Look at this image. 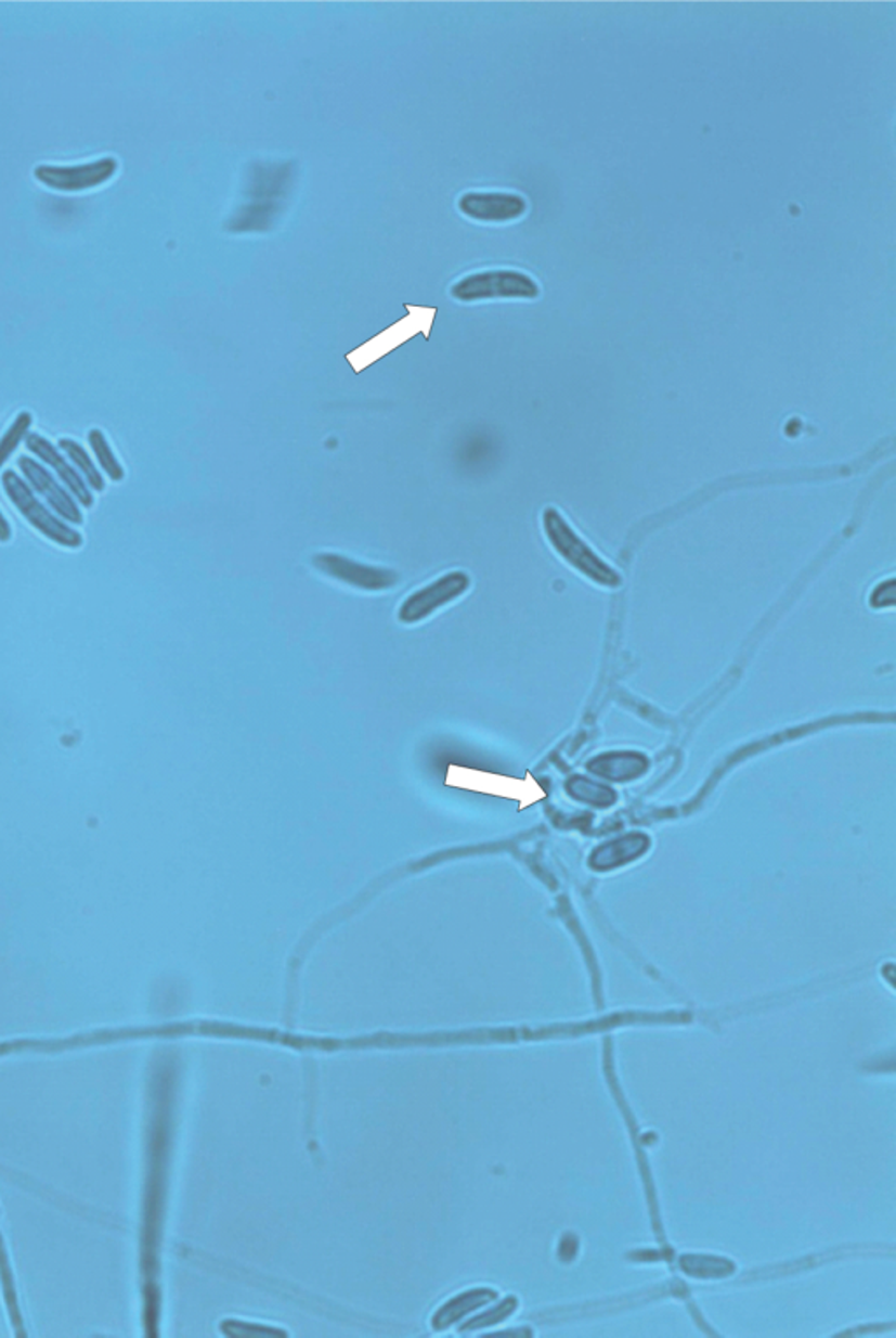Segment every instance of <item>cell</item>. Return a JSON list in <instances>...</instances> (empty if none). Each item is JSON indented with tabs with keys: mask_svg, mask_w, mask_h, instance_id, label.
I'll return each instance as SVG.
<instances>
[{
	"mask_svg": "<svg viewBox=\"0 0 896 1338\" xmlns=\"http://www.w3.org/2000/svg\"><path fill=\"white\" fill-rule=\"evenodd\" d=\"M293 181V164H256L250 167L246 193L249 202L284 204V196L291 190Z\"/></svg>",
	"mask_w": 896,
	"mask_h": 1338,
	"instance_id": "8",
	"label": "cell"
},
{
	"mask_svg": "<svg viewBox=\"0 0 896 1338\" xmlns=\"http://www.w3.org/2000/svg\"><path fill=\"white\" fill-rule=\"evenodd\" d=\"M118 172V159L113 156L95 159L90 164L39 165L34 170L37 181L60 192H82L90 188L101 186Z\"/></svg>",
	"mask_w": 896,
	"mask_h": 1338,
	"instance_id": "6",
	"label": "cell"
},
{
	"mask_svg": "<svg viewBox=\"0 0 896 1338\" xmlns=\"http://www.w3.org/2000/svg\"><path fill=\"white\" fill-rule=\"evenodd\" d=\"M543 523H545V533L551 545L556 546L560 556L579 569L580 574L587 575L588 579L596 580L606 588L619 586V575L614 574L605 561L599 559V556L592 552L590 546L580 540L579 535L573 533V529L569 528L556 511L551 509L545 511Z\"/></svg>",
	"mask_w": 896,
	"mask_h": 1338,
	"instance_id": "1",
	"label": "cell"
},
{
	"mask_svg": "<svg viewBox=\"0 0 896 1338\" xmlns=\"http://www.w3.org/2000/svg\"><path fill=\"white\" fill-rule=\"evenodd\" d=\"M647 836L641 834H633V836H624V838L614 839V841L606 842L602 847L597 848L596 853L592 855L590 864L594 870L606 871L624 865L625 862L634 861L641 855L642 851L647 850Z\"/></svg>",
	"mask_w": 896,
	"mask_h": 1338,
	"instance_id": "11",
	"label": "cell"
},
{
	"mask_svg": "<svg viewBox=\"0 0 896 1338\" xmlns=\"http://www.w3.org/2000/svg\"><path fill=\"white\" fill-rule=\"evenodd\" d=\"M314 565L319 571H323L332 579L347 583L351 588L361 589V591H386V589L394 588L400 580V575L394 569L364 565L351 557L333 554V552H323L314 556Z\"/></svg>",
	"mask_w": 896,
	"mask_h": 1338,
	"instance_id": "4",
	"label": "cell"
},
{
	"mask_svg": "<svg viewBox=\"0 0 896 1338\" xmlns=\"http://www.w3.org/2000/svg\"><path fill=\"white\" fill-rule=\"evenodd\" d=\"M283 207L284 204L249 202L235 210V215L228 221V230L233 233L267 232L277 221Z\"/></svg>",
	"mask_w": 896,
	"mask_h": 1338,
	"instance_id": "12",
	"label": "cell"
},
{
	"mask_svg": "<svg viewBox=\"0 0 896 1338\" xmlns=\"http://www.w3.org/2000/svg\"><path fill=\"white\" fill-rule=\"evenodd\" d=\"M27 449L28 451H33L34 454L39 455V458L44 461L46 465H50L51 468L55 469L59 477L64 480L65 486L70 489L74 497L78 498V501L82 506L90 509V506L93 505V497H91L90 491H88L87 486H85V480H82V478L76 474V469L68 465L67 461H65L64 458L56 452L55 446H53L48 438L41 437V435H37V433L28 435Z\"/></svg>",
	"mask_w": 896,
	"mask_h": 1338,
	"instance_id": "10",
	"label": "cell"
},
{
	"mask_svg": "<svg viewBox=\"0 0 896 1338\" xmlns=\"http://www.w3.org/2000/svg\"><path fill=\"white\" fill-rule=\"evenodd\" d=\"M60 447L67 452V455L70 460H73L74 465L78 466L82 477L87 478V483L90 484V488H93L99 492L104 491V480H102L101 474H99L96 466L93 465V461L90 460L88 452L85 451L78 442L70 440V438H62V440H60Z\"/></svg>",
	"mask_w": 896,
	"mask_h": 1338,
	"instance_id": "14",
	"label": "cell"
},
{
	"mask_svg": "<svg viewBox=\"0 0 896 1338\" xmlns=\"http://www.w3.org/2000/svg\"><path fill=\"white\" fill-rule=\"evenodd\" d=\"M469 586H471V579L465 571H451V574L443 575L440 579L406 597L398 612V617L403 625H415V622L428 619L429 615L440 610L442 606L463 596Z\"/></svg>",
	"mask_w": 896,
	"mask_h": 1338,
	"instance_id": "5",
	"label": "cell"
},
{
	"mask_svg": "<svg viewBox=\"0 0 896 1338\" xmlns=\"http://www.w3.org/2000/svg\"><path fill=\"white\" fill-rule=\"evenodd\" d=\"M18 465L25 477L28 478V483L33 484V488H36V491L41 492L56 514L62 515L64 519L70 520V523L82 524V515L78 505L74 503L73 498L68 497L67 491L60 488L55 478L51 477L48 469L42 468L39 463L30 460V458H25V455L20 458Z\"/></svg>",
	"mask_w": 896,
	"mask_h": 1338,
	"instance_id": "9",
	"label": "cell"
},
{
	"mask_svg": "<svg viewBox=\"0 0 896 1338\" xmlns=\"http://www.w3.org/2000/svg\"><path fill=\"white\" fill-rule=\"evenodd\" d=\"M2 486H4L5 494L13 501V505L22 512L23 517L33 524L39 533L50 538L51 542L68 546V549L81 546V535L65 526L62 520L56 519L55 515L51 514L42 505L41 501L34 497V492L30 491V488H28L27 484L23 483L18 475L8 469L2 475Z\"/></svg>",
	"mask_w": 896,
	"mask_h": 1338,
	"instance_id": "3",
	"label": "cell"
},
{
	"mask_svg": "<svg viewBox=\"0 0 896 1338\" xmlns=\"http://www.w3.org/2000/svg\"><path fill=\"white\" fill-rule=\"evenodd\" d=\"M540 284L519 270H488L471 273L452 286V296L459 301L489 298H536Z\"/></svg>",
	"mask_w": 896,
	"mask_h": 1338,
	"instance_id": "2",
	"label": "cell"
},
{
	"mask_svg": "<svg viewBox=\"0 0 896 1338\" xmlns=\"http://www.w3.org/2000/svg\"><path fill=\"white\" fill-rule=\"evenodd\" d=\"M11 538L10 523L4 519V515L0 512V542H8Z\"/></svg>",
	"mask_w": 896,
	"mask_h": 1338,
	"instance_id": "18",
	"label": "cell"
},
{
	"mask_svg": "<svg viewBox=\"0 0 896 1338\" xmlns=\"http://www.w3.org/2000/svg\"><path fill=\"white\" fill-rule=\"evenodd\" d=\"M30 426H33V415L28 414V412H22V414L16 417V421L11 424V428L8 429L4 438L0 440V466L4 465L5 461L10 460L11 454L16 451V447H18L20 442H22L23 438H25V435H27Z\"/></svg>",
	"mask_w": 896,
	"mask_h": 1338,
	"instance_id": "17",
	"label": "cell"
},
{
	"mask_svg": "<svg viewBox=\"0 0 896 1338\" xmlns=\"http://www.w3.org/2000/svg\"><path fill=\"white\" fill-rule=\"evenodd\" d=\"M88 440H90L91 449L95 452L96 460L101 463L105 474L109 475L113 480H121V478L125 477L124 466L119 465L118 460H116V455H114V452L111 451L109 443L105 440L104 433L99 432V429H93V432L90 433Z\"/></svg>",
	"mask_w": 896,
	"mask_h": 1338,
	"instance_id": "16",
	"label": "cell"
},
{
	"mask_svg": "<svg viewBox=\"0 0 896 1338\" xmlns=\"http://www.w3.org/2000/svg\"><path fill=\"white\" fill-rule=\"evenodd\" d=\"M459 210L483 223H506L525 215L528 202L517 193L471 192L459 198Z\"/></svg>",
	"mask_w": 896,
	"mask_h": 1338,
	"instance_id": "7",
	"label": "cell"
},
{
	"mask_svg": "<svg viewBox=\"0 0 896 1338\" xmlns=\"http://www.w3.org/2000/svg\"><path fill=\"white\" fill-rule=\"evenodd\" d=\"M647 766L648 760L639 754L620 751V754H606V756L592 760L590 770L602 779L625 782V780L641 776L647 771Z\"/></svg>",
	"mask_w": 896,
	"mask_h": 1338,
	"instance_id": "13",
	"label": "cell"
},
{
	"mask_svg": "<svg viewBox=\"0 0 896 1338\" xmlns=\"http://www.w3.org/2000/svg\"><path fill=\"white\" fill-rule=\"evenodd\" d=\"M568 790L580 801L590 802V805L610 806L616 801V796H614L610 787H605V785H599L596 782H588V780H571L568 783Z\"/></svg>",
	"mask_w": 896,
	"mask_h": 1338,
	"instance_id": "15",
	"label": "cell"
}]
</instances>
